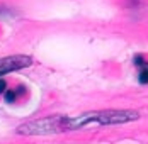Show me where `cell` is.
I'll return each instance as SVG.
<instances>
[{
  "label": "cell",
  "mask_w": 148,
  "mask_h": 144,
  "mask_svg": "<svg viewBox=\"0 0 148 144\" xmlns=\"http://www.w3.org/2000/svg\"><path fill=\"white\" fill-rule=\"evenodd\" d=\"M140 114L134 110H95L80 115H49L45 119H36L17 127V134L22 136H48L68 130L101 127V126H118L138 120Z\"/></svg>",
  "instance_id": "cell-1"
},
{
  "label": "cell",
  "mask_w": 148,
  "mask_h": 144,
  "mask_svg": "<svg viewBox=\"0 0 148 144\" xmlns=\"http://www.w3.org/2000/svg\"><path fill=\"white\" fill-rule=\"evenodd\" d=\"M31 65H32V58L24 56V54L0 58V75H5V73H10V71H17V70L27 68Z\"/></svg>",
  "instance_id": "cell-2"
},
{
  "label": "cell",
  "mask_w": 148,
  "mask_h": 144,
  "mask_svg": "<svg viewBox=\"0 0 148 144\" xmlns=\"http://www.w3.org/2000/svg\"><path fill=\"white\" fill-rule=\"evenodd\" d=\"M22 93H24V86H19L17 90H5L3 97H5V102L12 103V102H15V100H17V97H19V95H22Z\"/></svg>",
  "instance_id": "cell-3"
},
{
  "label": "cell",
  "mask_w": 148,
  "mask_h": 144,
  "mask_svg": "<svg viewBox=\"0 0 148 144\" xmlns=\"http://www.w3.org/2000/svg\"><path fill=\"white\" fill-rule=\"evenodd\" d=\"M138 80H140V83H148V66H143L141 68V71L138 75Z\"/></svg>",
  "instance_id": "cell-4"
},
{
  "label": "cell",
  "mask_w": 148,
  "mask_h": 144,
  "mask_svg": "<svg viewBox=\"0 0 148 144\" xmlns=\"http://www.w3.org/2000/svg\"><path fill=\"white\" fill-rule=\"evenodd\" d=\"M5 90H7V83L3 80H0V93H5Z\"/></svg>",
  "instance_id": "cell-5"
}]
</instances>
